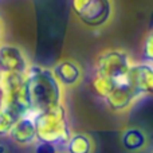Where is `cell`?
I'll return each instance as SVG.
<instances>
[{"label": "cell", "instance_id": "6da1fadb", "mask_svg": "<svg viewBox=\"0 0 153 153\" xmlns=\"http://www.w3.org/2000/svg\"><path fill=\"white\" fill-rule=\"evenodd\" d=\"M132 65L133 62L130 59V55L124 50H108L102 53L98 56L95 73L91 79L94 91L101 98H105L113 89L132 87L130 85Z\"/></svg>", "mask_w": 153, "mask_h": 153}, {"label": "cell", "instance_id": "7a4b0ae2", "mask_svg": "<svg viewBox=\"0 0 153 153\" xmlns=\"http://www.w3.org/2000/svg\"><path fill=\"white\" fill-rule=\"evenodd\" d=\"M24 82L30 111L32 114L36 116L62 103L63 90L51 69L39 65L30 66Z\"/></svg>", "mask_w": 153, "mask_h": 153}, {"label": "cell", "instance_id": "3957f363", "mask_svg": "<svg viewBox=\"0 0 153 153\" xmlns=\"http://www.w3.org/2000/svg\"><path fill=\"white\" fill-rule=\"evenodd\" d=\"M36 140L54 146L63 145L71 136L67 110L63 103L34 117Z\"/></svg>", "mask_w": 153, "mask_h": 153}, {"label": "cell", "instance_id": "277c9868", "mask_svg": "<svg viewBox=\"0 0 153 153\" xmlns=\"http://www.w3.org/2000/svg\"><path fill=\"white\" fill-rule=\"evenodd\" d=\"M70 4L74 15L91 28L105 26L113 15V0H71Z\"/></svg>", "mask_w": 153, "mask_h": 153}, {"label": "cell", "instance_id": "5b68a950", "mask_svg": "<svg viewBox=\"0 0 153 153\" xmlns=\"http://www.w3.org/2000/svg\"><path fill=\"white\" fill-rule=\"evenodd\" d=\"M30 67L28 59L20 47L15 45H0V70L26 75Z\"/></svg>", "mask_w": 153, "mask_h": 153}, {"label": "cell", "instance_id": "8992f818", "mask_svg": "<svg viewBox=\"0 0 153 153\" xmlns=\"http://www.w3.org/2000/svg\"><path fill=\"white\" fill-rule=\"evenodd\" d=\"M130 85L138 98L151 94L153 90V69L152 63H133L130 69Z\"/></svg>", "mask_w": 153, "mask_h": 153}, {"label": "cell", "instance_id": "52a82bcc", "mask_svg": "<svg viewBox=\"0 0 153 153\" xmlns=\"http://www.w3.org/2000/svg\"><path fill=\"white\" fill-rule=\"evenodd\" d=\"M34 117H35V114L28 113L26 116L20 117L15 122V125L12 126L10 134H8L12 138L13 143H16L18 145H23V146L32 145V144L38 143Z\"/></svg>", "mask_w": 153, "mask_h": 153}, {"label": "cell", "instance_id": "ba28073f", "mask_svg": "<svg viewBox=\"0 0 153 153\" xmlns=\"http://www.w3.org/2000/svg\"><path fill=\"white\" fill-rule=\"evenodd\" d=\"M53 73L61 83V86L66 87L75 86L82 78L81 66L71 59H66V61H62L58 65H55Z\"/></svg>", "mask_w": 153, "mask_h": 153}, {"label": "cell", "instance_id": "9c48e42d", "mask_svg": "<svg viewBox=\"0 0 153 153\" xmlns=\"http://www.w3.org/2000/svg\"><path fill=\"white\" fill-rule=\"evenodd\" d=\"M121 141L122 145L125 146V149L136 152L145 146L148 138H146V134L144 130L138 129V128H129V129H126L122 133Z\"/></svg>", "mask_w": 153, "mask_h": 153}, {"label": "cell", "instance_id": "30bf717a", "mask_svg": "<svg viewBox=\"0 0 153 153\" xmlns=\"http://www.w3.org/2000/svg\"><path fill=\"white\" fill-rule=\"evenodd\" d=\"M67 153H93V141L83 133L71 134L66 143Z\"/></svg>", "mask_w": 153, "mask_h": 153}, {"label": "cell", "instance_id": "8fae6325", "mask_svg": "<svg viewBox=\"0 0 153 153\" xmlns=\"http://www.w3.org/2000/svg\"><path fill=\"white\" fill-rule=\"evenodd\" d=\"M18 120L19 118L13 113L0 108V137H5L10 134L11 129Z\"/></svg>", "mask_w": 153, "mask_h": 153}, {"label": "cell", "instance_id": "7c38bea8", "mask_svg": "<svg viewBox=\"0 0 153 153\" xmlns=\"http://www.w3.org/2000/svg\"><path fill=\"white\" fill-rule=\"evenodd\" d=\"M144 55L146 56L149 63H152V58H153V35H152V31L148 32V36H146V39L144 40Z\"/></svg>", "mask_w": 153, "mask_h": 153}, {"label": "cell", "instance_id": "4fadbf2b", "mask_svg": "<svg viewBox=\"0 0 153 153\" xmlns=\"http://www.w3.org/2000/svg\"><path fill=\"white\" fill-rule=\"evenodd\" d=\"M56 148L58 146H54L50 145V144H46V143H36V153H56Z\"/></svg>", "mask_w": 153, "mask_h": 153}, {"label": "cell", "instance_id": "5bb4252c", "mask_svg": "<svg viewBox=\"0 0 153 153\" xmlns=\"http://www.w3.org/2000/svg\"><path fill=\"white\" fill-rule=\"evenodd\" d=\"M3 36H4V26H3V22H1V19H0V45H1Z\"/></svg>", "mask_w": 153, "mask_h": 153}, {"label": "cell", "instance_id": "9a60e30c", "mask_svg": "<svg viewBox=\"0 0 153 153\" xmlns=\"http://www.w3.org/2000/svg\"><path fill=\"white\" fill-rule=\"evenodd\" d=\"M4 151H5V149H4V146H3V145H0V153H4Z\"/></svg>", "mask_w": 153, "mask_h": 153}]
</instances>
